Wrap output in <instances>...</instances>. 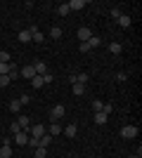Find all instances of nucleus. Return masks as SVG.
Here are the masks:
<instances>
[{
    "instance_id": "obj_19",
    "label": "nucleus",
    "mask_w": 142,
    "mask_h": 158,
    "mask_svg": "<svg viewBox=\"0 0 142 158\" xmlns=\"http://www.w3.org/2000/svg\"><path fill=\"white\" fill-rule=\"evenodd\" d=\"M85 45H88L90 50H93V47H100V45H102V40H100V35H93V38H90L88 43H85Z\"/></svg>"
},
{
    "instance_id": "obj_34",
    "label": "nucleus",
    "mask_w": 142,
    "mask_h": 158,
    "mask_svg": "<svg viewBox=\"0 0 142 158\" xmlns=\"http://www.w3.org/2000/svg\"><path fill=\"white\" fill-rule=\"evenodd\" d=\"M121 10H118V7H111V17H114V19H118V17H121Z\"/></svg>"
},
{
    "instance_id": "obj_31",
    "label": "nucleus",
    "mask_w": 142,
    "mask_h": 158,
    "mask_svg": "<svg viewBox=\"0 0 142 158\" xmlns=\"http://www.w3.org/2000/svg\"><path fill=\"white\" fill-rule=\"evenodd\" d=\"M10 83H12V80H10V76H0V87H7Z\"/></svg>"
},
{
    "instance_id": "obj_29",
    "label": "nucleus",
    "mask_w": 142,
    "mask_h": 158,
    "mask_svg": "<svg viewBox=\"0 0 142 158\" xmlns=\"http://www.w3.org/2000/svg\"><path fill=\"white\" fill-rule=\"evenodd\" d=\"M102 106H104V102L95 99V102H93V111H95V113H97V111H102Z\"/></svg>"
},
{
    "instance_id": "obj_9",
    "label": "nucleus",
    "mask_w": 142,
    "mask_h": 158,
    "mask_svg": "<svg viewBox=\"0 0 142 158\" xmlns=\"http://www.w3.org/2000/svg\"><path fill=\"white\" fill-rule=\"evenodd\" d=\"M116 21H118V26H121V28H130V24H133V19H130L128 14H121Z\"/></svg>"
},
{
    "instance_id": "obj_17",
    "label": "nucleus",
    "mask_w": 142,
    "mask_h": 158,
    "mask_svg": "<svg viewBox=\"0 0 142 158\" xmlns=\"http://www.w3.org/2000/svg\"><path fill=\"white\" fill-rule=\"evenodd\" d=\"M10 111H12V113L21 111V102H19V99H12V102H10Z\"/></svg>"
},
{
    "instance_id": "obj_8",
    "label": "nucleus",
    "mask_w": 142,
    "mask_h": 158,
    "mask_svg": "<svg viewBox=\"0 0 142 158\" xmlns=\"http://www.w3.org/2000/svg\"><path fill=\"white\" fill-rule=\"evenodd\" d=\"M33 69H36V76H45L47 73V64L45 61H33Z\"/></svg>"
},
{
    "instance_id": "obj_30",
    "label": "nucleus",
    "mask_w": 142,
    "mask_h": 158,
    "mask_svg": "<svg viewBox=\"0 0 142 158\" xmlns=\"http://www.w3.org/2000/svg\"><path fill=\"white\" fill-rule=\"evenodd\" d=\"M10 132H12V135H17V132H21V125H19V123H17V120H14L12 125H10Z\"/></svg>"
},
{
    "instance_id": "obj_10",
    "label": "nucleus",
    "mask_w": 142,
    "mask_h": 158,
    "mask_svg": "<svg viewBox=\"0 0 142 158\" xmlns=\"http://www.w3.org/2000/svg\"><path fill=\"white\" fill-rule=\"evenodd\" d=\"M47 135H50V137H57V135H62V125H59V123H52V125L47 127Z\"/></svg>"
},
{
    "instance_id": "obj_15",
    "label": "nucleus",
    "mask_w": 142,
    "mask_h": 158,
    "mask_svg": "<svg viewBox=\"0 0 142 158\" xmlns=\"http://www.w3.org/2000/svg\"><path fill=\"white\" fill-rule=\"evenodd\" d=\"M19 40L26 45V43H31V31L28 28H24V31H19Z\"/></svg>"
},
{
    "instance_id": "obj_33",
    "label": "nucleus",
    "mask_w": 142,
    "mask_h": 158,
    "mask_svg": "<svg viewBox=\"0 0 142 158\" xmlns=\"http://www.w3.org/2000/svg\"><path fill=\"white\" fill-rule=\"evenodd\" d=\"M52 80H54V76H52L50 71H47L45 76H43V83H45V85H47V83H52Z\"/></svg>"
},
{
    "instance_id": "obj_21",
    "label": "nucleus",
    "mask_w": 142,
    "mask_h": 158,
    "mask_svg": "<svg viewBox=\"0 0 142 158\" xmlns=\"http://www.w3.org/2000/svg\"><path fill=\"white\" fill-rule=\"evenodd\" d=\"M102 113H104V116H111V113H114V104L104 102V106H102Z\"/></svg>"
},
{
    "instance_id": "obj_3",
    "label": "nucleus",
    "mask_w": 142,
    "mask_h": 158,
    "mask_svg": "<svg viewBox=\"0 0 142 158\" xmlns=\"http://www.w3.org/2000/svg\"><path fill=\"white\" fill-rule=\"evenodd\" d=\"M36 76V69H33V64H26L24 69H19V78H24V80H31Z\"/></svg>"
},
{
    "instance_id": "obj_11",
    "label": "nucleus",
    "mask_w": 142,
    "mask_h": 158,
    "mask_svg": "<svg viewBox=\"0 0 142 158\" xmlns=\"http://www.w3.org/2000/svg\"><path fill=\"white\" fill-rule=\"evenodd\" d=\"M17 123L21 125V130L28 132V127H31V118H28V116H19V118H17Z\"/></svg>"
},
{
    "instance_id": "obj_28",
    "label": "nucleus",
    "mask_w": 142,
    "mask_h": 158,
    "mask_svg": "<svg viewBox=\"0 0 142 158\" xmlns=\"http://www.w3.org/2000/svg\"><path fill=\"white\" fill-rule=\"evenodd\" d=\"M116 80H118V83H126V80H128V73H126V71H118V73H116Z\"/></svg>"
},
{
    "instance_id": "obj_16",
    "label": "nucleus",
    "mask_w": 142,
    "mask_h": 158,
    "mask_svg": "<svg viewBox=\"0 0 142 158\" xmlns=\"http://www.w3.org/2000/svg\"><path fill=\"white\" fill-rule=\"evenodd\" d=\"M64 137H69V139H74V137H76V125H74V123L64 127Z\"/></svg>"
},
{
    "instance_id": "obj_37",
    "label": "nucleus",
    "mask_w": 142,
    "mask_h": 158,
    "mask_svg": "<svg viewBox=\"0 0 142 158\" xmlns=\"http://www.w3.org/2000/svg\"><path fill=\"white\" fill-rule=\"evenodd\" d=\"M69 158H78V156H76V153H71V156H69Z\"/></svg>"
},
{
    "instance_id": "obj_4",
    "label": "nucleus",
    "mask_w": 142,
    "mask_h": 158,
    "mask_svg": "<svg viewBox=\"0 0 142 158\" xmlns=\"http://www.w3.org/2000/svg\"><path fill=\"white\" fill-rule=\"evenodd\" d=\"M12 142H14V144H19V146H26V142H28V132H26V130H21V132H17V135H12Z\"/></svg>"
},
{
    "instance_id": "obj_24",
    "label": "nucleus",
    "mask_w": 142,
    "mask_h": 158,
    "mask_svg": "<svg viewBox=\"0 0 142 158\" xmlns=\"http://www.w3.org/2000/svg\"><path fill=\"white\" fill-rule=\"evenodd\" d=\"M7 76H10V80H17L19 78V69H17V66H10V73H7Z\"/></svg>"
},
{
    "instance_id": "obj_14",
    "label": "nucleus",
    "mask_w": 142,
    "mask_h": 158,
    "mask_svg": "<svg viewBox=\"0 0 142 158\" xmlns=\"http://www.w3.org/2000/svg\"><path fill=\"white\" fill-rule=\"evenodd\" d=\"M95 123H97V125H104V123H107V120H109V116H104V113H102V111H97V113H95Z\"/></svg>"
},
{
    "instance_id": "obj_6",
    "label": "nucleus",
    "mask_w": 142,
    "mask_h": 158,
    "mask_svg": "<svg viewBox=\"0 0 142 158\" xmlns=\"http://www.w3.org/2000/svg\"><path fill=\"white\" fill-rule=\"evenodd\" d=\"M64 113H67V109H64V104H57V106H54V109H52V111H50V118H52V120H59L62 116H64Z\"/></svg>"
},
{
    "instance_id": "obj_25",
    "label": "nucleus",
    "mask_w": 142,
    "mask_h": 158,
    "mask_svg": "<svg viewBox=\"0 0 142 158\" xmlns=\"http://www.w3.org/2000/svg\"><path fill=\"white\" fill-rule=\"evenodd\" d=\"M0 64H10V52L7 50H0Z\"/></svg>"
},
{
    "instance_id": "obj_18",
    "label": "nucleus",
    "mask_w": 142,
    "mask_h": 158,
    "mask_svg": "<svg viewBox=\"0 0 142 158\" xmlns=\"http://www.w3.org/2000/svg\"><path fill=\"white\" fill-rule=\"evenodd\" d=\"M71 90H74L76 97H81V94L85 92V85H83V83H74V87H71Z\"/></svg>"
},
{
    "instance_id": "obj_23",
    "label": "nucleus",
    "mask_w": 142,
    "mask_h": 158,
    "mask_svg": "<svg viewBox=\"0 0 142 158\" xmlns=\"http://www.w3.org/2000/svg\"><path fill=\"white\" fill-rule=\"evenodd\" d=\"M31 85L33 87H43L45 85V83H43V76H33V78H31Z\"/></svg>"
},
{
    "instance_id": "obj_2",
    "label": "nucleus",
    "mask_w": 142,
    "mask_h": 158,
    "mask_svg": "<svg viewBox=\"0 0 142 158\" xmlns=\"http://www.w3.org/2000/svg\"><path fill=\"white\" fill-rule=\"evenodd\" d=\"M45 132H47V130L41 125V123H36V125H31V127H28V137H36V139H41L43 135H45Z\"/></svg>"
},
{
    "instance_id": "obj_27",
    "label": "nucleus",
    "mask_w": 142,
    "mask_h": 158,
    "mask_svg": "<svg viewBox=\"0 0 142 158\" xmlns=\"http://www.w3.org/2000/svg\"><path fill=\"white\" fill-rule=\"evenodd\" d=\"M57 14H59V17H67V14H69V7H67V2L57 7Z\"/></svg>"
},
{
    "instance_id": "obj_7",
    "label": "nucleus",
    "mask_w": 142,
    "mask_h": 158,
    "mask_svg": "<svg viewBox=\"0 0 142 158\" xmlns=\"http://www.w3.org/2000/svg\"><path fill=\"white\" fill-rule=\"evenodd\" d=\"M90 38H93V31H90L88 26H81V28H78V40H81V43H88Z\"/></svg>"
},
{
    "instance_id": "obj_1",
    "label": "nucleus",
    "mask_w": 142,
    "mask_h": 158,
    "mask_svg": "<svg viewBox=\"0 0 142 158\" xmlns=\"http://www.w3.org/2000/svg\"><path fill=\"white\" fill-rule=\"evenodd\" d=\"M137 135H140V130H137L135 125H126V127L121 130V137H123V139H135Z\"/></svg>"
},
{
    "instance_id": "obj_26",
    "label": "nucleus",
    "mask_w": 142,
    "mask_h": 158,
    "mask_svg": "<svg viewBox=\"0 0 142 158\" xmlns=\"http://www.w3.org/2000/svg\"><path fill=\"white\" fill-rule=\"evenodd\" d=\"M47 156V149H45V146H38V149H36V156L33 158H45Z\"/></svg>"
},
{
    "instance_id": "obj_22",
    "label": "nucleus",
    "mask_w": 142,
    "mask_h": 158,
    "mask_svg": "<svg viewBox=\"0 0 142 158\" xmlns=\"http://www.w3.org/2000/svg\"><path fill=\"white\" fill-rule=\"evenodd\" d=\"M50 38H54V40L62 38V28L59 26H52V28H50Z\"/></svg>"
},
{
    "instance_id": "obj_36",
    "label": "nucleus",
    "mask_w": 142,
    "mask_h": 158,
    "mask_svg": "<svg viewBox=\"0 0 142 158\" xmlns=\"http://www.w3.org/2000/svg\"><path fill=\"white\" fill-rule=\"evenodd\" d=\"M128 158H140V156H137V153H130V156Z\"/></svg>"
},
{
    "instance_id": "obj_35",
    "label": "nucleus",
    "mask_w": 142,
    "mask_h": 158,
    "mask_svg": "<svg viewBox=\"0 0 142 158\" xmlns=\"http://www.w3.org/2000/svg\"><path fill=\"white\" fill-rule=\"evenodd\" d=\"M19 102H21V106H26L28 102H31V97H28V94H21V97H19Z\"/></svg>"
},
{
    "instance_id": "obj_32",
    "label": "nucleus",
    "mask_w": 142,
    "mask_h": 158,
    "mask_svg": "<svg viewBox=\"0 0 142 158\" xmlns=\"http://www.w3.org/2000/svg\"><path fill=\"white\" fill-rule=\"evenodd\" d=\"M10 66L12 64H0V76H7V73H10Z\"/></svg>"
},
{
    "instance_id": "obj_20",
    "label": "nucleus",
    "mask_w": 142,
    "mask_h": 158,
    "mask_svg": "<svg viewBox=\"0 0 142 158\" xmlns=\"http://www.w3.org/2000/svg\"><path fill=\"white\" fill-rule=\"evenodd\" d=\"M50 142H52V137H50V135L45 132V135H43V137L38 139V146H45V149H47V146H50Z\"/></svg>"
},
{
    "instance_id": "obj_5",
    "label": "nucleus",
    "mask_w": 142,
    "mask_h": 158,
    "mask_svg": "<svg viewBox=\"0 0 142 158\" xmlns=\"http://www.w3.org/2000/svg\"><path fill=\"white\" fill-rule=\"evenodd\" d=\"M88 5L85 0H71V2H67V7H69V12H81L83 7Z\"/></svg>"
},
{
    "instance_id": "obj_38",
    "label": "nucleus",
    "mask_w": 142,
    "mask_h": 158,
    "mask_svg": "<svg viewBox=\"0 0 142 158\" xmlns=\"http://www.w3.org/2000/svg\"><path fill=\"white\" fill-rule=\"evenodd\" d=\"M100 158H104V156H100Z\"/></svg>"
},
{
    "instance_id": "obj_13",
    "label": "nucleus",
    "mask_w": 142,
    "mask_h": 158,
    "mask_svg": "<svg viewBox=\"0 0 142 158\" xmlns=\"http://www.w3.org/2000/svg\"><path fill=\"white\" fill-rule=\"evenodd\" d=\"M109 52H111V54H121L123 52V45H121V43H109Z\"/></svg>"
},
{
    "instance_id": "obj_12",
    "label": "nucleus",
    "mask_w": 142,
    "mask_h": 158,
    "mask_svg": "<svg viewBox=\"0 0 142 158\" xmlns=\"http://www.w3.org/2000/svg\"><path fill=\"white\" fill-rule=\"evenodd\" d=\"M0 158H12V146H10V144L0 146Z\"/></svg>"
}]
</instances>
